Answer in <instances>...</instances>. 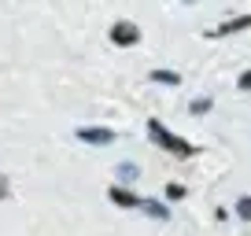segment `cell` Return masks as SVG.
I'll use <instances>...</instances> for the list:
<instances>
[{"mask_svg":"<svg viewBox=\"0 0 251 236\" xmlns=\"http://www.w3.org/2000/svg\"><path fill=\"white\" fill-rule=\"evenodd\" d=\"M236 89H244V93H251V71H244L240 78H236Z\"/></svg>","mask_w":251,"mask_h":236,"instance_id":"obj_12","label":"cell"},{"mask_svg":"<svg viewBox=\"0 0 251 236\" xmlns=\"http://www.w3.org/2000/svg\"><path fill=\"white\" fill-rule=\"evenodd\" d=\"M8 192H11V185H8V177L0 173V199H8Z\"/></svg>","mask_w":251,"mask_h":236,"instance_id":"obj_13","label":"cell"},{"mask_svg":"<svg viewBox=\"0 0 251 236\" xmlns=\"http://www.w3.org/2000/svg\"><path fill=\"white\" fill-rule=\"evenodd\" d=\"M141 41V30H137V23H126V19H118L115 26H111V45L118 48H129Z\"/></svg>","mask_w":251,"mask_h":236,"instance_id":"obj_3","label":"cell"},{"mask_svg":"<svg viewBox=\"0 0 251 236\" xmlns=\"http://www.w3.org/2000/svg\"><path fill=\"white\" fill-rule=\"evenodd\" d=\"M166 199H170V203H177V199H185V185H166Z\"/></svg>","mask_w":251,"mask_h":236,"instance_id":"obj_11","label":"cell"},{"mask_svg":"<svg viewBox=\"0 0 251 236\" xmlns=\"http://www.w3.org/2000/svg\"><path fill=\"white\" fill-rule=\"evenodd\" d=\"M78 141L81 144H93V148H107V144L118 141V133H115V129H107V126H78Z\"/></svg>","mask_w":251,"mask_h":236,"instance_id":"obj_2","label":"cell"},{"mask_svg":"<svg viewBox=\"0 0 251 236\" xmlns=\"http://www.w3.org/2000/svg\"><path fill=\"white\" fill-rule=\"evenodd\" d=\"M240 30H251V11H248V15L229 19V23H222L218 30H207V37H229V33H240Z\"/></svg>","mask_w":251,"mask_h":236,"instance_id":"obj_5","label":"cell"},{"mask_svg":"<svg viewBox=\"0 0 251 236\" xmlns=\"http://www.w3.org/2000/svg\"><path fill=\"white\" fill-rule=\"evenodd\" d=\"M137 211L151 214V218H159V221H170V207H166V203H155V199H141V207H137Z\"/></svg>","mask_w":251,"mask_h":236,"instance_id":"obj_7","label":"cell"},{"mask_svg":"<svg viewBox=\"0 0 251 236\" xmlns=\"http://www.w3.org/2000/svg\"><path fill=\"white\" fill-rule=\"evenodd\" d=\"M144 129H148V137L155 141V148L170 151V155H181V159H185V155H196V151H200L192 141H185V137L170 133V129H166L163 122H159V118H148V126H144Z\"/></svg>","mask_w":251,"mask_h":236,"instance_id":"obj_1","label":"cell"},{"mask_svg":"<svg viewBox=\"0 0 251 236\" xmlns=\"http://www.w3.org/2000/svg\"><path fill=\"white\" fill-rule=\"evenodd\" d=\"M148 81H155V85H166V89H181V74H177V71H163V67L148 71Z\"/></svg>","mask_w":251,"mask_h":236,"instance_id":"obj_6","label":"cell"},{"mask_svg":"<svg viewBox=\"0 0 251 236\" xmlns=\"http://www.w3.org/2000/svg\"><path fill=\"white\" fill-rule=\"evenodd\" d=\"M137 173H141V170H137V163H118V177H122L126 185L137 181Z\"/></svg>","mask_w":251,"mask_h":236,"instance_id":"obj_9","label":"cell"},{"mask_svg":"<svg viewBox=\"0 0 251 236\" xmlns=\"http://www.w3.org/2000/svg\"><path fill=\"white\" fill-rule=\"evenodd\" d=\"M236 218H240V221H251V196H240V199H236Z\"/></svg>","mask_w":251,"mask_h":236,"instance_id":"obj_10","label":"cell"},{"mask_svg":"<svg viewBox=\"0 0 251 236\" xmlns=\"http://www.w3.org/2000/svg\"><path fill=\"white\" fill-rule=\"evenodd\" d=\"M211 107H214V96H211V93H207V96H196V100H192V115H196V118H203Z\"/></svg>","mask_w":251,"mask_h":236,"instance_id":"obj_8","label":"cell"},{"mask_svg":"<svg viewBox=\"0 0 251 236\" xmlns=\"http://www.w3.org/2000/svg\"><path fill=\"white\" fill-rule=\"evenodd\" d=\"M181 4H196V0H181Z\"/></svg>","mask_w":251,"mask_h":236,"instance_id":"obj_14","label":"cell"},{"mask_svg":"<svg viewBox=\"0 0 251 236\" xmlns=\"http://www.w3.org/2000/svg\"><path fill=\"white\" fill-rule=\"evenodd\" d=\"M107 199H111L115 207H126V211H137V207H141V196H133L126 185H111V189H107Z\"/></svg>","mask_w":251,"mask_h":236,"instance_id":"obj_4","label":"cell"}]
</instances>
